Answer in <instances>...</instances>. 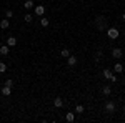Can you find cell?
Segmentation results:
<instances>
[{
	"label": "cell",
	"mask_w": 125,
	"mask_h": 123,
	"mask_svg": "<svg viewBox=\"0 0 125 123\" xmlns=\"http://www.w3.org/2000/svg\"><path fill=\"white\" fill-rule=\"evenodd\" d=\"M117 80H118V76H117L115 73H114V75H112V78H110V82H112V83H115Z\"/></svg>",
	"instance_id": "obj_24"
},
{
	"label": "cell",
	"mask_w": 125,
	"mask_h": 123,
	"mask_svg": "<svg viewBox=\"0 0 125 123\" xmlns=\"http://www.w3.org/2000/svg\"><path fill=\"white\" fill-rule=\"evenodd\" d=\"M40 25H42V27H48V25H50V20L45 19V17H40Z\"/></svg>",
	"instance_id": "obj_17"
},
{
	"label": "cell",
	"mask_w": 125,
	"mask_h": 123,
	"mask_svg": "<svg viewBox=\"0 0 125 123\" xmlns=\"http://www.w3.org/2000/svg\"><path fill=\"white\" fill-rule=\"evenodd\" d=\"M23 20H25V22H27V23H30V22H32V20H33V17H32V15H30V13H25V17H23Z\"/></svg>",
	"instance_id": "obj_21"
},
{
	"label": "cell",
	"mask_w": 125,
	"mask_h": 123,
	"mask_svg": "<svg viewBox=\"0 0 125 123\" xmlns=\"http://www.w3.org/2000/svg\"><path fill=\"white\" fill-rule=\"evenodd\" d=\"M5 72H7V63L0 62V73H5Z\"/></svg>",
	"instance_id": "obj_19"
},
{
	"label": "cell",
	"mask_w": 125,
	"mask_h": 123,
	"mask_svg": "<svg viewBox=\"0 0 125 123\" xmlns=\"http://www.w3.org/2000/svg\"><path fill=\"white\" fill-rule=\"evenodd\" d=\"M122 19H124V22H125V12H124V15H122Z\"/></svg>",
	"instance_id": "obj_25"
},
{
	"label": "cell",
	"mask_w": 125,
	"mask_h": 123,
	"mask_svg": "<svg viewBox=\"0 0 125 123\" xmlns=\"http://www.w3.org/2000/svg\"><path fill=\"white\" fill-rule=\"evenodd\" d=\"M5 17H7V19H12V17H13V10H7V12H5Z\"/></svg>",
	"instance_id": "obj_22"
},
{
	"label": "cell",
	"mask_w": 125,
	"mask_h": 123,
	"mask_svg": "<svg viewBox=\"0 0 125 123\" xmlns=\"http://www.w3.org/2000/svg\"><path fill=\"white\" fill-rule=\"evenodd\" d=\"M53 106H55V108H62V106H63V100H62L60 96H55V98H53Z\"/></svg>",
	"instance_id": "obj_9"
},
{
	"label": "cell",
	"mask_w": 125,
	"mask_h": 123,
	"mask_svg": "<svg viewBox=\"0 0 125 123\" xmlns=\"http://www.w3.org/2000/svg\"><path fill=\"white\" fill-rule=\"evenodd\" d=\"M107 37L110 38V40H117V38L120 37V32L115 27H107Z\"/></svg>",
	"instance_id": "obj_2"
},
{
	"label": "cell",
	"mask_w": 125,
	"mask_h": 123,
	"mask_svg": "<svg viewBox=\"0 0 125 123\" xmlns=\"http://www.w3.org/2000/svg\"><path fill=\"white\" fill-rule=\"evenodd\" d=\"M3 85H7V86H13V80H12V78L5 80V83H3Z\"/></svg>",
	"instance_id": "obj_23"
},
{
	"label": "cell",
	"mask_w": 125,
	"mask_h": 123,
	"mask_svg": "<svg viewBox=\"0 0 125 123\" xmlns=\"http://www.w3.org/2000/svg\"><path fill=\"white\" fill-rule=\"evenodd\" d=\"M102 75H104V78H105V80H110V78H112V75H114V72H112V70H108V68H105V70L102 72Z\"/></svg>",
	"instance_id": "obj_12"
},
{
	"label": "cell",
	"mask_w": 125,
	"mask_h": 123,
	"mask_svg": "<svg viewBox=\"0 0 125 123\" xmlns=\"http://www.w3.org/2000/svg\"><path fill=\"white\" fill-rule=\"evenodd\" d=\"M7 45H9L10 48L15 47V45H17V38H15V37H9V38H7Z\"/></svg>",
	"instance_id": "obj_15"
},
{
	"label": "cell",
	"mask_w": 125,
	"mask_h": 123,
	"mask_svg": "<svg viewBox=\"0 0 125 123\" xmlns=\"http://www.w3.org/2000/svg\"><path fill=\"white\" fill-rule=\"evenodd\" d=\"M33 12H35L37 17H43V13H45V7H43V5H35V7H33Z\"/></svg>",
	"instance_id": "obj_3"
},
{
	"label": "cell",
	"mask_w": 125,
	"mask_h": 123,
	"mask_svg": "<svg viewBox=\"0 0 125 123\" xmlns=\"http://www.w3.org/2000/svg\"><path fill=\"white\" fill-rule=\"evenodd\" d=\"M105 112L107 113H114V112H115V103L108 100V102L105 103Z\"/></svg>",
	"instance_id": "obj_5"
},
{
	"label": "cell",
	"mask_w": 125,
	"mask_h": 123,
	"mask_svg": "<svg viewBox=\"0 0 125 123\" xmlns=\"http://www.w3.org/2000/svg\"><path fill=\"white\" fill-rule=\"evenodd\" d=\"M0 90H2V95H3V96H9V95L12 93V86H7V85H3Z\"/></svg>",
	"instance_id": "obj_11"
},
{
	"label": "cell",
	"mask_w": 125,
	"mask_h": 123,
	"mask_svg": "<svg viewBox=\"0 0 125 123\" xmlns=\"http://www.w3.org/2000/svg\"><path fill=\"white\" fill-rule=\"evenodd\" d=\"M83 112H85V108H83V105H77V106H75V113H83Z\"/></svg>",
	"instance_id": "obj_18"
},
{
	"label": "cell",
	"mask_w": 125,
	"mask_h": 123,
	"mask_svg": "<svg viewBox=\"0 0 125 123\" xmlns=\"http://www.w3.org/2000/svg\"><path fill=\"white\" fill-rule=\"evenodd\" d=\"M102 92H104V95H105V96H110V95H112V86H110V85H105L104 88H102Z\"/></svg>",
	"instance_id": "obj_16"
},
{
	"label": "cell",
	"mask_w": 125,
	"mask_h": 123,
	"mask_svg": "<svg viewBox=\"0 0 125 123\" xmlns=\"http://www.w3.org/2000/svg\"><path fill=\"white\" fill-rule=\"evenodd\" d=\"M10 52V47L5 43V45H0V55H3V57H7Z\"/></svg>",
	"instance_id": "obj_8"
},
{
	"label": "cell",
	"mask_w": 125,
	"mask_h": 123,
	"mask_svg": "<svg viewBox=\"0 0 125 123\" xmlns=\"http://www.w3.org/2000/svg\"><path fill=\"white\" fill-rule=\"evenodd\" d=\"M9 27H10V20L7 19V17H5V19H2V20H0V28H2V30H7Z\"/></svg>",
	"instance_id": "obj_7"
},
{
	"label": "cell",
	"mask_w": 125,
	"mask_h": 123,
	"mask_svg": "<svg viewBox=\"0 0 125 123\" xmlns=\"http://www.w3.org/2000/svg\"><path fill=\"white\" fill-rule=\"evenodd\" d=\"M122 72H124V65L120 62H117L115 65H114V73H122Z\"/></svg>",
	"instance_id": "obj_10"
},
{
	"label": "cell",
	"mask_w": 125,
	"mask_h": 123,
	"mask_svg": "<svg viewBox=\"0 0 125 123\" xmlns=\"http://www.w3.org/2000/svg\"><path fill=\"white\" fill-rule=\"evenodd\" d=\"M122 55H124V50H122L120 47L112 48V57L114 58H122Z\"/></svg>",
	"instance_id": "obj_4"
},
{
	"label": "cell",
	"mask_w": 125,
	"mask_h": 123,
	"mask_svg": "<svg viewBox=\"0 0 125 123\" xmlns=\"http://www.w3.org/2000/svg\"><path fill=\"white\" fill-rule=\"evenodd\" d=\"M23 7H25V10H32L33 7H35V3H33V0H25Z\"/></svg>",
	"instance_id": "obj_14"
},
{
	"label": "cell",
	"mask_w": 125,
	"mask_h": 123,
	"mask_svg": "<svg viewBox=\"0 0 125 123\" xmlns=\"http://www.w3.org/2000/svg\"><path fill=\"white\" fill-rule=\"evenodd\" d=\"M60 55H62V57H63V58H67L68 55H70V50H68V48H63V50L60 52Z\"/></svg>",
	"instance_id": "obj_20"
},
{
	"label": "cell",
	"mask_w": 125,
	"mask_h": 123,
	"mask_svg": "<svg viewBox=\"0 0 125 123\" xmlns=\"http://www.w3.org/2000/svg\"><path fill=\"white\" fill-rule=\"evenodd\" d=\"M65 120H67L68 123L75 122V113H73V112H67V115H65Z\"/></svg>",
	"instance_id": "obj_13"
},
{
	"label": "cell",
	"mask_w": 125,
	"mask_h": 123,
	"mask_svg": "<svg viewBox=\"0 0 125 123\" xmlns=\"http://www.w3.org/2000/svg\"><path fill=\"white\" fill-rule=\"evenodd\" d=\"M124 92H125V86H124Z\"/></svg>",
	"instance_id": "obj_27"
},
{
	"label": "cell",
	"mask_w": 125,
	"mask_h": 123,
	"mask_svg": "<svg viewBox=\"0 0 125 123\" xmlns=\"http://www.w3.org/2000/svg\"><path fill=\"white\" fill-rule=\"evenodd\" d=\"M95 27H97V30H100V32H104V30H107L105 17H102V15H98V17L95 19Z\"/></svg>",
	"instance_id": "obj_1"
},
{
	"label": "cell",
	"mask_w": 125,
	"mask_h": 123,
	"mask_svg": "<svg viewBox=\"0 0 125 123\" xmlns=\"http://www.w3.org/2000/svg\"><path fill=\"white\" fill-rule=\"evenodd\" d=\"M0 88H2V85H0Z\"/></svg>",
	"instance_id": "obj_28"
},
{
	"label": "cell",
	"mask_w": 125,
	"mask_h": 123,
	"mask_svg": "<svg viewBox=\"0 0 125 123\" xmlns=\"http://www.w3.org/2000/svg\"><path fill=\"white\" fill-rule=\"evenodd\" d=\"M67 65L68 66H75L77 65V57H73V55L70 53V55L67 57Z\"/></svg>",
	"instance_id": "obj_6"
},
{
	"label": "cell",
	"mask_w": 125,
	"mask_h": 123,
	"mask_svg": "<svg viewBox=\"0 0 125 123\" xmlns=\"http://www.w3.org/2000/svg\"><path fill=\"white\" fill-rule=\"evenodd\" d=\"M124 112H125V103H124Z\"/></svg>",
	"instance_id": "obj_26"
}]
</instances>
